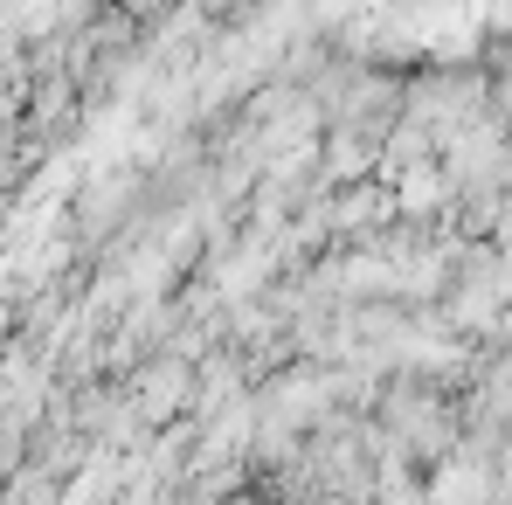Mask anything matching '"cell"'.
I'll list each match as a JSON object with an SVG mask.
<instances>
[{
  "instance_id": "cell-1",
  "label": "cell",
  "mask_w": 512,
  "mask_h": 505,
  "mask_svg": "<svg viewBox=\"0 0 512 505\" xmlns=\"http://www.w3.org/2000/svg\"><path fill=\"white\" fill-rule=\"evenodd\" d=\"M201 409V367L187 353H146L132 367V416L153 422V429H173L180 416Z\"/></svg>"
}]
</instances>
